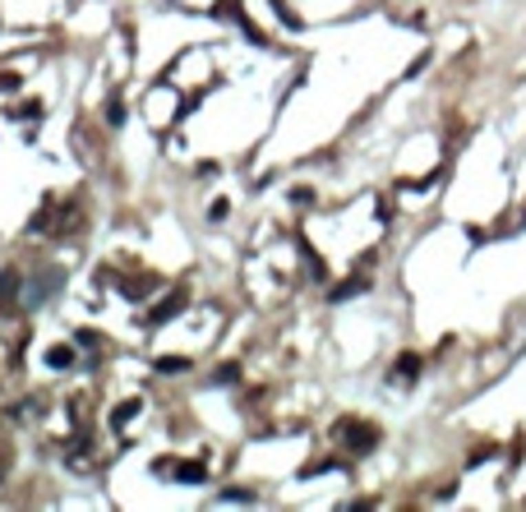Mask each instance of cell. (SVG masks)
I'll use <instances>...</instances> for the list:
<instances>
[{
  "instance_id": "5b68a950",
  "label": "cell",
  "mask_w": 526,
  "mask_h": 512,
  "mask_svg": "<svg viewBox=\"0 0 526 512\" xmlns=\"http://www.w3.org/2000/svg\"><path fill=\"white\" fill-rule=\"evenodd\" d=\"M222 503H254V494H249V489H227Z\"/></svg>"
},
{
  "instance_id": "3957f363",
  "label": "cell",
  "mask_w": 526,
  "mask_h": 512,
  "mask_svg": "<svg viewBox=\"0 0 526 512\" xmlns=\"http://www.w3.org/2000/svg\"><path fill=\"white\" fill-rule=\"evenodd\" d=\"M47 360H51V370H70V365H74V351H70V346H56Z\"/></svg>"
},
{
  "instance_id": "8992f818",
  "label": "cell",
  "mask_w": 526,
  "mask_h": 512,
  "mask_svg": "<svg viewBox=\"0 0 526 512\" xmlns=\"http://www.w3.org/2000/svg\"><path fill=\"white\" fill-rule=\"evenodd\" d=\"M157 370H162V374H176V370H189V360H157Z\"/></svg>"
},
{
  "instance_id": "6da1fadb",
  "label": "cell",
  "mask_w": 526,
  "mask_h": 512,
  "mask_svg": "<svg viewBox=\"0 0 526 512\" xmlns=\"http://www.w3.org/2000/svg\"><path fill=\"white\" fill-rule=\"evenodd\" d=\"M341 434L351 438V452H370V443L379 438L370 425H356V420H341Z\"/></svg>"
},
{
  "instance_id": "7a4b0ae2",
  "label": "cell",
  "mask_w": 526,
  "mask_h": 512,
  "mask_svg": "<svg viewBox=\"0 0 526 512\" xmlns=\"http://www.w3.org/2000/svg\"><path fill=\"white\" fill-rule=\"evenodd\" d=\"M416 374H420V356H402L392 365V383H411Z\"/></svg>"
},
{
  "instance_id": "277c9868",
  "label": "cell",
  "mask_w": 526,
  "mask_h": 512,
  "mask_svg": "<svg viewBox=\"0 0 526 512\" xmlns=\"http://www.w3.org/2000/svg\"><path fill=\"white\" fill-rule=\"evenodd\" d=\"M176 480H203V466L199 462H180L176 466Z\"/></svg>"
}]
</instances>
